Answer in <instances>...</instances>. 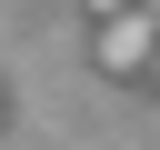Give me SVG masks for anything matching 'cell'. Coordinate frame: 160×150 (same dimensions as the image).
<instances>
[{"label": "cell", "mask_w": 160, "mask_h": 150, "mask_svg": "<svg viewBox=\"0 0 160 150\" xmlns=\"http://www.w3.org/2000/svg\"><path fill=\"white\" fill-rule=\"evenodd\" d=\"M160 60V30H150V10H120V20H100V70L110 80H130V70H150Z\"/></svg>", "instance_id": "1"}, {"label": "cell", "mask_w": 160, "mask_h": 150, "mask_svg": "<svg viewBox=\"0 0 160 150\" xmlns=\"http://www.w3.org/2000/svg\"><path fill=\"white\" fill-rule=\"evenodd\" d=\"M80 10H90V20H120V10H140V0H80Z\"/></svg>", "instance_id": "2"}, {"label": "cell", "mask_w": 160, "mask_h": 150, "mask_svg": "<svg viewBox=\"0 0 160 150\" xmlns=\"http://www.w3.org/2000/svg\"><path fill=\"white\" fill-rule=\"evenodd\" d=\"M150 80H160V60H150Z\"/></svg>", "instance_id": "3"}]
</instances>
